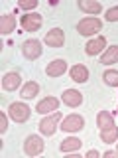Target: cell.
I'll list each match as a JSON object with an SVG mask.
<instances>
[{
    "label": "cell",
    "mask_w": 118,
    "mask_h": 158,
    "mask_svg": "<svg viewBox=\"0 0 118 158\" xmlns=\"http://www.w3.org/2000/svg\"><path fill=\"white\" fill-rule=\"evenodd\" d=\"M102 28V22L98 18H85L77 24V32L81 36H95L96 32H100Z\"/></svg>",
    "instance_id": "6da1fadb"
},
{
    "label": "cell",
    "mask_w": 118,
    "mask_h": 158,
    "mask_svg": "<svg viewBox=\"0 0 118 158\" xmlns=\"http://www.w3.org/2000/svg\"><path fill=\"white\" fill-rule=\"evenodd\" d=\"M24 152H26L28 156L41 154V152H43V140L37 135H30L26 138V142H24Z\"/></svg>",
    "instance_id": "7a4b0ae2"
},
{
    "label": "cell",
    "mask_w": 118,
    "mask_h": 158,
    "mask_svg": "<svg viewBox=\"0 0 118 158\" xmlns=\"http://www.w3.org/2000/svg\"><path fill=\"white\" fill-rule=\"evenodd\" d=\"M61 121V113L55 111L53 115H49L45 117L41 123H39V132H43L45 136H51L53 132H55V128H57V123Z\"/></svg>",
    "instance_id": "3957f363"
},
{
    "label": "cell",
    "mask_w": 118,
    "mask_h": 158,
    "mask_svg": "<svg viewBox=\"0 0 118 158\" xmlns=\"http://www.w3.org/2000/svg\"><path fill=\"white\" fill-rule=\"evenodd\" d=\"M8 115L16 123H24V121L30 118V107L24 105V103H12V105L8 107Z\"/></svg>",
    "instance_id": "277c9868"
},
{
    "label": "cell",
    "mask_w": 118,
    "mask_h": 158,
    "mask_svg": "<svg viewBox=\"0 0 118 158\" xmlns=\"http://www.w3.org/2000/svg\"><path fill=\"white\" fill-rule=\"evenodd\" d=\"M22 53H24V57H28V59H37L43 53V48L37 40H26L24 46H22Z\"/></svg>",
    "instance_id": "5b68a950"
},
{
    "label": "cell",
    "mask_w": 118,
    "mask_h": 158,
    "mask_svg": "<svg viewBox=\"0 0 118 158\" xmlns=\"http://www.w3.org/2000/svg\"><path fill=\"white\" fill-rule=\"evenodd\" d=\"M45 44L49 48H61L65 44V34H63L61 28H51L45 34Z\"/></svg>",
    "instance_id": "8992f818"
},
{
    "label": "cell",
    "mask_w": 118,
    "mask_h": 158,
    "mask_svg": "<svg viewBox=\"0 0 118 158\" xmlns=\"http://www.w3.org/2000/svg\"><path fill=\"white\" fill-rule=\"evenodd\" d=\"M83 127H85V121L79 115H69L67 118H63V123H61V128L65 132H77V131H81Z\"/></svg>",
    "instance_id": "52a82bcc"
},
{
    "label": "cell",
    "mask_w": 118,
    "mask_h": 158,
    "mask_svg": "<svg viewBox=\"0 0 118 158\" xmlns=\"http://www.w3.org/2000/svg\"><path fill=\"white\" fill-rule=\"evenodd\" d=\"M41 24H43V18L39 16V14H36V12L22 16V28L26 30V32H36V30H39Z\"/></svg>",
    "instance_id": "ba28073f"
},
{
    "label": "cell",
    "mask_w": 118,
    "mask_h": 158,
    "mask_svg": "<svg viewBox=\"0 0 118 158\" xmlns=\"http://www.w3.org/2000/svg\"><path fill=\"white\" fill-rule=\"evenodd\" d=\"M57 107H59V101L55 97H45V99H41V101L37 103L36 111L41 113V115H47V113H55Z\"/></svg>",
    "instance_id": "9c48e42d"
},
{
    "label": "cell",
    "mask_w": 118,
    "mask_h": 158,
    "mask_svg": "<svg viewBox=\"0 0 118 158\" xmlns=\"http://www.w3.org/2000/svg\"><path fill=\"white\" fill-rule=\"evenodd\" d=\"M65 71H67L65 59H53V61H49L47 67H45V73L51 75V77H59V75H63Z\"/></svg>",
    "instance_id": "30bf717a"
},
{
    "label": "cell",
    "mask_w": 118,
    "mask_h": 158,
    "mask_svg": "<svg viewBox=\"0 0 118 158\" xmlns=\"http://www.w3.org/2000/svg\"><path fill=\"white\" fill-rule=\"evenodd\" d=\"M102 48H106V40L104 36H98L95 40H91V42L85 46V52L88 53V56H96V53L102 52Z\"/></svg>",
    "instance_id": "8fae6325"
},
{
    "label": "cell",
    "mask_w": 118,
    "mask_h": 158,
    "mask_svg": "<svg viewBox=\"0 0 118 158\" xmlns=\"http://www.w3.org/2000/svg\"><path fill=\"white\" fill-rule=\"evenodd\" d=\"M20 83H22V77H20L16 71L6 73V75L2 77V87L6 89V91H14V89H18Z\"/></svg>",
    "instance_id": "7c38bea8"
},
{
    "label": "cell",
    "mask_w": 118,
    "mask_h": 158,
    "mask_svg": "<svg viewBox=\"0 0 118 158\" xmlns=\"http://www.w3.org/2000/svg\"><path fill=\"white\" fill-rule=\"evenodd\" d=\"M16 28V20H14L12 14H2L0 16V34L2 36H8L10 32H14Z\"/></svg>",
    "instance_id": "4fadbf2b"
},
{
    "label": "cell",
    "mask_w": 118,
    "mask_h": 158,
    "mask_svg": "<svg viewBox=\"0 0 118 158\" xmlns=\"http://www.w3.org/2000/svg\"><path fill=\"white\" fill-rule=\"evenodd\" d=\"M63 103L69 107H79L83 103V95L79 91H75V89H67L65 93H63Z\"/></svg>",
    "instance_id": "5bb4252c"
},
{
    "label": "cell",
    "mask_w": 118,
    "mask_h": 158,
    "mask_svg": "<svg viewBox=\"0 0 118 158\" xmlns=\"http://www.w3.org/2000/svg\"><path fill=\"white\" fill-rule=\"evenodd\" d=\"M79 8L88 12V14H100L102 12V4L95 2V0H79Z\"/></svg>",
    "instance_id": "9a60e30c"
},
{
    "label": "cell",
    "mask_w": 118,
    "mask_h": 158,
    "mask_svg": "<svg viewBox=\"0 0 118 158\" xmlns=\"http://www.w3.org/2000/svg\"><path fill=\"white\" fill-rule=\"evenodd\" d=\"M71 79L77 83H85L88 79V69L85 65H73L71 67Z\"/></svg>",
    "instance_id": "2e32d148"
},
{
    "label": "cell",
    "mask_w": 118,
    "mask_h": 158,
    "mask_svg": "<svg viewBox=\"0 0 118 158\" xmlns=\"http://www.w3.org/2000/svg\"><path fill=\"white\" fill-rule=\"evenodd\" d=\"M39 93V85L36 81H28L26 85L22 87V93H20V95H22L24 99H33Z\"/></svg>",
    "instance_id": "e0dca14e"
},
{
    "label": "cell",
    "mask_w": 118,
    "mask_h": 158,
    "mask_svg": "<svg viewBox=\"0 0 118 158\" xmlns=\"http://www.w3.org/2000/svg\"><path fill=\"white\" fill-rule=\"evenodd\" d=\"M96 123H98V127H100V131H104V128H110V127H114L112 115H110V113H106V111H100V113L96 115Z\"/></svg>",
    "instance_id": "ac0fdd59"
},
{
    "label": "cell",
    "mask_w": 118,
    "mask_h": 158,
    "mask_svg": "<svg viewBox=\"0 0 118 158\" xmlns=\"http://www.w3.org/2000/svg\"><path fill=\"white\" fill-rule=\"evenodd\" d=\"M116 61H118V46H110L104 53H102V61L100 63L110 65V63H116Z\"/></svg>",
    "instance_id": "d6986e66"
},
{
    "label": "cell",
    "mask_w": 118,
    "mask_h": 158,
    "mask_svg": "<svg viewBox=\"0 0 118 158\" xmlns=\"http://www.w3.org/2000/svg\"><path fill=\"white\" fill-rule=\"evenodd\" d=\"M100 138H102V142H108V144L116 142V138H118V127H110V128L100 131Z\"/></svg>",
    "instance_id": "ffe728a7"
},
{
    "label": "cell",
    "mask_w": 118,
    "mask_h": 158,
    "mask_svg": "<svg viewBox=\"0 0 118 158\" xmlns=\"http://www.w3.org/2000/svg\"><path fill=\"white\" fill-rule=\"evenodd\" d=\"M81 148V140L79 138H65V140L61 142V150L63 152H75V150H79Z\"/></svg>",
    "instance_id": "44dd1931"
},
{
    "label": "cell",
    "mask_w": 118,
    "mask_h": 158,
    "mask_svg": "<svg viewBox=\"0 0 118 158\" xmlns=\"http://www.w3.org/2000/svg\"><path fill=\"white\" fill-rule=\"evenodd\" d=\"M102 79H104L106 85H110V87H118V71H114V69H108V71H104Z\"/></svg>",
    "instance_id": "7402d4cb"
},
{
    "label": "cell",
    "mask_w": 118,
    "mask_h": 158,
    "mask_svg": "<svg viewBox=\"0 0 118 158\" xmlns=\"http://www.w3.org/2000/svg\"><path fill=\"white\" fill-rule=\"evenodd\" d=\"M18 6L22 8V10H33V8L37 6V0H20Z\"/></svg>",
    "instance_id": "603a6c76"
},
{
    "label": "cell",
    "mask_w": 118,
    "mask_h": 158,
    "mask_svg": "<svg viewBox=\"0 0 118 158\" xmlns=\"http://www.w3.org/2000/svg\"><path fill=\"white\" fill-rule=\"evenodd\" d=\"M104 18L108 20V22H118V6H114V8H108Z\"/></svg>",
    "instance_id": "cb8c5ba5"
},
{
    "label": "cell",
    "mask_w": 118,
    "mask_h": 158,
    "mask_svg": "<svg viewBox=\"0 0 118 158\" xmlns=\"http://www.w3.org/2000/svg\"><path fill=\"white\" fill-rule=\"evenodd\" d=\"M8 131V121H6V115H0V135H4V132Z\"/></svg>",
    "instance_id": "d4e9b609"
},
{
    "label": "cell",
    "mask_w": 118,
    "mask_h": 158,
    "mask_svg": "<svg viewBox=\"0 0 118 158\" xmlns=\"http://www.w3.org/2000/svg\"><path fill=\"white\" fill-rule=\"evenodd\" d=\"M98 156H100V154H98L96 150H88L87 152V158H98Z\"/></svg>",
    "instance_id": "484cf974"
},
{
    "label": "cell",
    "mask_w": 118,
    "mask_h": 158,
    "mask_svg": "<svg viewBox=\"0 0 118 158\" xmlns=\"http://www.w3.org/2000/svg\"><path fill=\"white\" fill-rule=\"evenodd\" d=\"M118 154V152H112V150H108V152H104V156L106 158H112V156H116Z\"/></svg>",
    "instance_id": "4316f807"
}]
</instances>
